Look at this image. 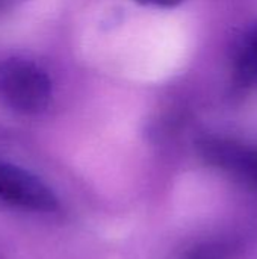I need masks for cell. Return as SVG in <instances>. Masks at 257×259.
<instances>
[{
  "label": "cell",
  "mask_w": 257,
  "mask_h": 259,
  "mask_svg": "<svg viewBox=\"0 0 257 259\" xmlns=\"http://www.w3.org/2000/svg\"><path fill=\"white\" fill-rule=\"evenodd\" d=\"M24 2H27V0H0V12L6 11V9H12Z\"/></svg>",
  "instance_id": "52a82bcc"
},
{
  "label": "cell",
  "mask_w": 257,
  "mask_h": 259,
  "mask_svg": "<svg viewBox=\"0 0 257 259\" xmlns=\"http://www.w3.org/2000/svg\"><path fill=\"white\" fill-rule=\"evenodd\" d=\"M52 97V79L41 65L23 58L0 61V103L5 108L38 115L50 106Z\"/></svg>",
  "instance_id": "6da1fadb"
},
{
  "label": "cell",
  "mask_w": 257,
  "mask_h": 259,
  "mask_svg": "<svg viewBox=\"0 0 257 259\" xmlns=\"http://www.w3.org/2000/svg\"><path fill=\"white\" fill-rule=\"evenodd\" d=\"M241 252L238 240H211L189 249L182 259H233Z\"/></svg>",
  "instance_id": "277c9868"
},
{
  "label": "cell",
  "mask_w": 257,
  "mask_h": 259,
  "mask_svg": "<svg viewBox=\"0 0 257 259\" xmlns=\"http://www.w3.org/2000/svg\"><path fill=\"white\" fill-rule=\"evenodd\" d=\"M233 73L241 85H257V24L248 29L235 46Z\"/></svg>",
  "instance_id": "3957f363"
},
{
  "label": "cell",
  "mask_w": 257,
  "mask_h": 259,
  "mask_svg": "<svg viewBox=\"0 0 257 259\" xmlns=\"http://www.w3.org/2000/svg\"><path fill=\"white\" fill-rule=\"evenodd\" d=\"M233 175L250 188L257 190V147H244L239 164Z\"/></svg>",
  "instance_id": "5b68a950"
},
{
  "label": "cell",
  "mask_w": 257,
  "mask_h": 259,
  "mask_svg": "<svg viewBox=\"0 0 257 259\" xmlns=\"http://www.w3.org/2000/svg\"><path fill=\"white\" fill-rule=\"evenodd\" d=\"M0 206L23 214L50 215L61 208L53 190L29 170L0 159Z\"/></svg>",
  "instance_id": "7a4b0ae2"
},
{
  "label": "cell",
  "mask_w": 257,
  "mask_h": 259,
  "mask_svg": "<svg viewBox=\"0 0 257 259\" xmlns=\"http://www.w3.org/2000/svg\"><path fill=\"white\" fill-rule=\"evenodd\" d=\"M0 259H2V256H0Z\"/></svg>",
  "instance_id": "ba28073f"
},
{
  "label": "cell",
  "mask_w": 257,
  "mask_h": 259,
  "mask_svg": "<svg viewBox=\"0 0 257 259\" xmlns=\"http://www.w3.org/2000/svg\"><path fill=\"white\" fill-rule=\"evenodd\" d=\"M138 5L142 6H151V8H174L180 5L183 0H133Z\"/></svg>",
  "instance_id": "8992f818"
}]
</instances>
